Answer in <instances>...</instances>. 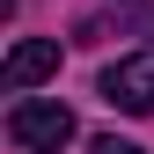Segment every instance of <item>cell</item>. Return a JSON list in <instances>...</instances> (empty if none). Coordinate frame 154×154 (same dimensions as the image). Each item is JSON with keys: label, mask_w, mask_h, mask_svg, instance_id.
Returning <instances> with one entry per match:
<instances>
[{"label": "cell", "mask_w": 154, "mask_h": 154, "mask_svg": "<svg viewBox=\"0 0 154 154\" xmlns=\"http://www.w3.org/2000/svg\"><path fill=\"white\" fill-rule=\"evenodd\" d=\"M8 140L22 154H59L73 140V110L66 103H15L8 110Z\"/></svg>", "instance_id": "cell-1"}, {"label": "cell", "mask_w": 154, "mask_h": 154, "mask_svg": "<svg viewBox=\"0 0 154 154\" xmlns=\"http://www.w3.org/2000/svg\"><path fill=\"white\" fill-rule=\"evenodd\" d=\"M103 103H118L125 118H154V51H132V59L103 66Z\"/></svg>", "instance_id": "cell-2"}, {"label": "cell", "mask_w": 154, "mask_h": 154, "mask_svg": "<svg viewBox=\"0 0 154 154\" xmlns=\"http://www.w3.org/2000/svg\"><path fill=\"white\" fill-rule=\"evenodd\" d=\"M51 73H59V44H51V37H22V44L8 51V66H0V88L22 95L37 81H51Z\"/></svg>", "instance_id": "cell-3"}, {"label": "cell", "mask_w": 154, "mask_h": 154, "mask_svg": "<svg viewBox=\"0 0 154 154\" xmlns=\"http://www.w3.org/2000/svg\"><path fill=\"white\" fill-rule=\"evenodd\" d=\"M88 154H147V147H132V140H118V132H110V140H95Z\"/></svg>", "instance_id": "cell-4"}]
</instances>
